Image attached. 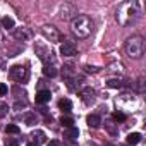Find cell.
<instances>
[{
  "instance_id": "6da1fadb",
  "label": "cell",
  "mask_w": 146,
  "mask_h": 146,
  "mask_svg": "<svg viewBox=\"0 0 146 146\" xmlns=\"http://www.w3.org/2000/svg\"><path fill=\"white\" fill-rule=\"evenodd\" d=\"M70 31H72V35H74L76 38L84 40L93 31V21L88 16H78V17L72 19V23H70Z\"/></svg>"
},
{
  "instance_id": "7a4b0ae2",
  "label": "cell",
  "mask_w": 146,
  "mask_h": 146,
  "mask_svg": "<svg viewBox=\"0 0 146 146\" xmlns=\"http://www.w3.org/2000/svg\"><path fill=\"white\" fill-rule=\"evenodd\" d=\"M125 53L131 58H139L144 53V40L141 36H131L125 41Z\"/></svg>"
},
{
  "instance_id": "3957f363",
  "label": "cell",
  "mask_w": 146,
  "mask_h": 146,
  "mask_svg": "<svg viewBox=\"0 0 146 146\" xmlns=\"http://www.w3.org/2000/svg\"><path fill=\"white\" fill-rule=\"evenodd\" d=\"M124 16H127V19H125V24H131V23H134V21L137 19V16H139L137 4H125V5H122V9L117 12V21H120Z\"/></svg>"
},
{
  "instance_id": "277c9868",
  "label": "cell",
  "mask_w": 146,
  "mask_h": 146,
  "mask_svg": "<svg viewBox=\"0 0 146 146\" xmlns=\"http://www.w3.org/2000/svg\"><path fill=\"white\" fill-rule=\"evenodd\" d=\"M9 78L17 81V83H26L29 79V70L24 65H14L9 69Z\"/></svg>"
},
{
  "instance_id": "5b68a950",
  "label": "cell",
  "mask_w": 146,
  "mask_h": 146,
  "mask_svg": "<svg viewBox=\"0 0 146 146\" xmlns=\"http://www.w3.org/2000/svg\"><path fill=\"white\" fill-rule=\"evenodd\" d=\"M41 35L48 40V41H52V43H58V41H62L64 40V36H62V33L55 28V26H41Z\"/></svg>"
},
{
  "instance_id": "8992f818",
  "label": "cell",
  "mask_w": 146,
  "mask_h": 146,
  "mask_svg": "<svg viewBox=\"0 0 146 146\" xmlns=\"http://www.w3.org/2000/svg\"><path fill=\"white\" fill-rule=\"evenodd\" d=\"M35 52L38 53V57L46 64L48 60H53V53L50 52V48H46L45 45H35Z\"/></svg>"
},
{
  "instance_id": "52a82bcc",
  "label": "cell",
  "mask_w": 146,
  "mask_h": 146,
  "mask_svg": "<svg viewBox=\"0 0 146 146\" xmlns=\"http://www.w3.org/2000/svg\"><path fill=\"white\" fill-rule=\"evenodd\" d=\"M60 53L64 57H74L78 53V48H76V45L72 43V41H64L60 45Z\"/></svg>"
},
{
  "instance_id": "ba28073f",
  "label": "cell",
  "mask_w": 146,
  "mask_h": 146,
  "mask_svg": "<svg viewBox=\"0 0 146 146\" xmlns=\"http://www.w3.org/2000/svg\"><path fill=\"white\" fill-rule=\"evenodd\" d=\"M79 96H81V100H83L86 105H91V103L95 102V90H91V88H84V90H81Z\"/></svg>"
},
{
  "instance_id": "9c48e42d",
  "label": "cell",
  "mask_w": 146,
  "mask_h": 146,
  "mask_svg": "<svg viewBox=\"0 0 146 146\" xmlns=\"http://www.w3.org/2000/svg\"><path fill=\"white\" fill-rule=\"evenodd\" d=\"M14 35H16L17 40H23V41H29L31 40V31L28 28H19V29H16Z\"/></svg>"
},
{
  "instance_id": "30bf717a",
  "label": "cell",
  "mask_w": 146,
  "mask_h": 146,
  "mask_svg": "<svg viewBox=\"0 0 146 146\" xmlns=\"http://www.w3.org/2000/svg\"><path fill=\"white\" fill-rule=\"evenodd\" d=\"M50 98H52L50 90H41L36 93V103H46V102H50Z\"/></svg>"
},
{
  "instance_id": "8fae6325",
  "label": "cell",
  "mask_w": 146,
  "mask_h": 146,
  "mask_svg": "<svg viewBox=\"0 0 146 146\" xmlns=\"http://www.w3.org/2000/svg\"><path fill=\"white\" fill-rule=\"evenodd\" d=\"M86 122H88V125H90V127L96 129V127H100V125H102V117H100V115H96V113H91V115H88V117H86Z\"/></svg>"
},
{
  "instance_id": "7c38bea8",
  "label": "cell",
  "mask_w": 146,
  "mask_h": 146,
  "mask_svg": "<svg viewBox=\"0 0 146 146\" xmlns=\"http://www.w3.org/2000/svg\"><path fill=\"white\" fill-rule=\"evenodd\" d=\"M43 74H45L46 78H55V76H57V69H55V65L45 64V67H43Z\"/></svg>"
},
{
  "instance_id": "4fadbf2b",
  "label": "cell",
  "mask_w": 146,
  "mask_h": 146,
  "mask_svg": "<svg viewBox=\"0 0 146 146\" xmlns=\"http://www.w3.org/2000/svg\"><path fill=\"white\" fill-rule=\"evenodd\" d=\"M58 108L64 110V112H70L72 110V102L67 100V98H62V100H58Z\"/></svg>"
},
{
  "instance_id": "5bb4252c",
  "label": "cell",
  "mask_w": 146,
  "mask_h": 146,
  "mask_svg": "<svg viewBox=\"0 0 146 146\" xmlns=\"http://www.w3.org/2000/svg\"><path fill=\"white\" fill-rule=\"evenodd\" d=\"M2 26H4L5 29H14V28H16V23H14L12 17L5 16V17H2Z\"/></svg>"
},
{
  "instance_id": "9a60e30c",
  "label": "cell",
  "mask_w": 146,
  "mask_h": 146,
  "mask_svg": "<svg viewBox=\"0 0 146 146\" xmlns=\"http://www.w3.org/2000/svg\"><path fill=\"white\" fill-rule=\"evenodd\" d=\"M125 141H127L129 144H132V146H134V144H137V143L141 141V134H139V132H131V134L127 136V139H125Z\"/></svg>"
},
{
  "instance_id": "2e32d148",
  "label": "cell",
  "mask_w": 146,
  "mask_h": 146,
  "mask_svg": "<svg viewBox=\"0 0 146 146\" xmlns=\"http://www.w3.org/2000/svg\"><path fill=\"white\" fill-rule=\"evenodd\" d=\"M78 136H79V131H78L76 127H69V129H65V137H69L70 141H74Z\"/></svg>"
},
{
  "instance_id": "e0dca14e",
  "label": "cell",
  "mask_w": 146,
  "mask_h": 146,
  "mask_svg": "<svg viewBox=\"0 0 146 146\" xmlns=\"http://www.w3.org/2000/svg\"><path fill=\"white\" fill-rule=\"evenodd\" d=\"M60 124L65 127V129H69V127H74V119L72 117H60Z\"/></svg>"
},
{
  "instance_id": "ac0fdd59",
  "label": "cell",
  "mask_w": 146,
  "mask_h": 146,
  "mask_svg": "<svg viewBox=\"0 0 146 146\" xmlns=\"http://www.w3.org/2000/svg\"><path fill=\"white\" fill-rule=\"evenodd\" d=\"M107 86L117 90V88H122V86H124V81H122V79H108V81H107Z\"/></svg>"
},
{
  "instance_id": "d6986e66",
  "label": "cell",
  "mask_w": 146,
  "mask_h": 146,
  "mask_svg": "<svg viewBox=\"0 0 146 146\" xmlns=\"http://www.w3.org/2000/svg\"><path fill=\"white\" fill-rule=\"evenodd\" d=\"M5 132H7V134H19L21 129H19L17 125H14V124H7V125H5Z\"/></svg>"
},
{
  "instance_id": "ffe728a7",
  "label": "cell",
  "mask_w": 146,
  "mask_h": 146,
  "mask_svg": "<svg viewBox=\"0 0 146 146\" xmlns=\"http://www.w3.org/2000/svg\"><path fill=\"white\" fill-rule=\"evenodd\" d=\"M24 120H26L28 125H35V124H36V115H35V113H26V115H24Z\"/></svg>"
},
{
  "instance_id": "44dd1931",
  "label": "cell",
  "mask_w": 146,
  "mask_h": 146,
  "mask_svg": "<svg viewBox=\"0 0 146 146\" xmlns=\"http://www.w3.org/2000/svg\"><path fill=\"white\" fill-rule=\"evenodd\" d=\"M112 117H113V120H115V122H124V120L127 119V115H125L124 112H115Z\"/></svg>"
},
{
  "instance_id": "7402d4cb",
  "label": "cell",
  "mask_w": 146,
  "mask_h": 146,
  "mask_svg": "<svg viewBox=\"0 0 146 146\" xmlns=\"http://www.w3.org/2000/svg\"><path fill=\"white\" fill-rule=\"evenodd\" d=\"M33 137H35V139L38 137V141H36L38 144H40V143H45V139H46V136H45V132H43V131H36V132L33 134Z\"/></svg>"
},
{
  "instance_id": "603a6c76",
  "label": "cell",
  "mask_w": 146,
  "mask_h": 146,
  "mask_svg": "<svg viewBox=\"0 0 146 146\" xmlns=\"http://www.w3.org/2000/svg\"><path fill=\"white\" fill-rule=\"evenodd\" d=\"M7 112H9V105H7V103H0V119L5 117Z\"/></svg>"
},
{
  "instance_id": "cb8c5ba5",
  "label": "cell",
  "mask_w": 146,
  "mask_h": 146,
  "mask_svg": "<svg viewBox=\"0 0 146 146\" xmlns=\"http://www.w3.org/2000/svg\"><path fill=\"white\" fill-rule=\"evenodd\" d=\"M5 146H19V143H17L14 137H7V139H5Z\"/></svg>"
},
{
  "instance_id": "d4e9b609",
  "label": "cell",
  "mask_w": 146,
  "mask_h": 146,
  "mask_svg": "<svg viewBox=\"0 0 146 146\" xmlns=\"http://www.w3.org/2000/svg\"><path fill=\"white\" fill-rule=\"evenodd\" d=\"M7 91H9V88L4 84V83H0V96H4V95H7Z\"/></svg>"
},
{
  "instance_id": "484cf974",
  "label": "cell",
  "mask_w": 146,
  "mask_h": 146,
  "mask_svg": "<svg viewBox=\"0 0 146 146\" xmlns=\"http://www.w3.org/2000/svg\"><path fill=\"white\" fill-rule=\"evenodd\" d=\"M46 146H62V144H60V141L52 139V141H48V143H46Z\"/></svg>"
},
{
  "instance_id": "4316f807",
  "label": "cell",
  "mask_w": 146,
  "mask_h": 146,
  "mask_svg": "<svg viewBox=\"0 0 146 146\" xmlns=\"http://www.w3.org/2000/svg\"><path fill=\"white\" fill-rule=\"evenodd\" d=\"M86 70H88V72H98V69H96V67H90V65L86 67Z\"/></svg>"
},
{
  "instance_id": "83f0119b",
  "label": "cell",
  "mask_w": 146,
  "mask_h": 146,
  "mask_svg": "<svg viewBox=\"0 0 146 146\" xmlns=\"http://www.w3.org/2000/svg\"><path fill=\"white\" fill-rule=\"evenodd\" d=\"M28 146H40V144H38V143H36V141H33V143H29V144H28Z\"/></svg>"
}]
</instances>
